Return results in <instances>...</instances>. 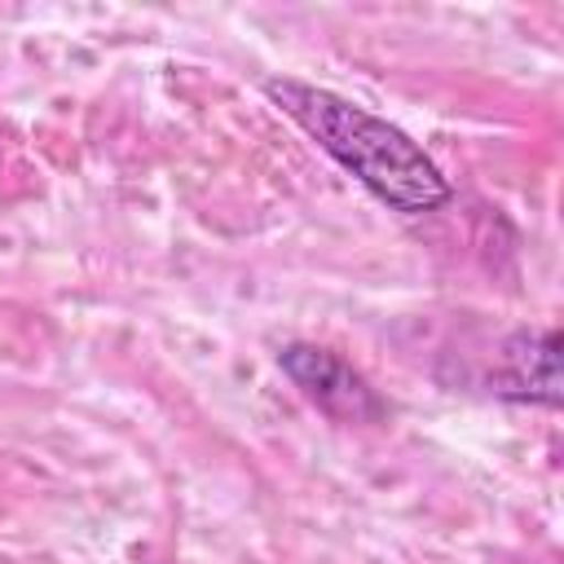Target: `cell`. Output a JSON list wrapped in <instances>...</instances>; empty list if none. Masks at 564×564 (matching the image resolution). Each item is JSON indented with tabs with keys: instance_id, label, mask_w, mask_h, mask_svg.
<instances>
[{
	"instance_id": "cell-1",
	"label": "cell",
	"mask_w": 564,
	"mask_h": 564,
	"mask_svg": "<svg viewBox=\"0 0 564 564\" xmlns=\"http://www.w3.org/2000/svg\"><path fill=\"white\" fill-rule=\"evenodd\" d=\"M264 93L291 123H300L348 176H357L379 203L405 216H427L454 198V185L445 172L423 154L419 141H410L397 123L379 119L375 110L308 84V79H264Z\"/></svg>"
},
{
	"instance_id": "cell-2",
	"label": "cell",
	"mask_w": 564,
	"mask_h": 564,
	"mask_svg": "<svg viewBox=\"0 0 564 564\" xmlns=\"http://www.w3.org/2000/svg\"><path fill=\"white\" fill-rule=\"evenodd\" d=\"M278 366L295 379V388L335 423H375L383 419V397L370 388L361 370H352L339 352L317 344H282Z\"/></svg>"
},
{
	"instance_id": "cell-3",
	"label": "cell",
	"mask_w": 564,
	"mask_h": 564,
	"mask_svg": "<svg viewBox=\"0 0 564 564\" xmlns=\"http://www.w3.org/2000/svg\"><path fill=\"white\" fill-rule=\"evenodd\" d=\"M489 392L529 405H560V335L555 326H524L507 335L498 352V370L489 375Z\"/></svg>"
}]
</instances>
